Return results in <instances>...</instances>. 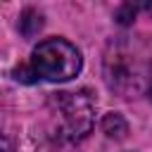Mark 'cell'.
Here are the masks:
<instances>
[{"label":"cell","mask_w":152,"mask_h":152,"mask_svg":"<svg viewBox=\"0 0 152 152\" xmlns=\"http://www.w3.org/2000/svg\"><path fill=\"white\" fill-rule=\"evenodd\" d=\"M147 95H150V102H152V74H150V86H147Z\"/></svg>","instance_id":"cell-6"},{"label":"cell","mask_w":152,"mask_h":152,"mask_svg":"<svg viewBox=\"0 0 152 152\" xmlns=\"http://www.w3.org/2000/svg\"><path fill=\"white\" fill-rule=\"evenodd\" d=\"M152 62H147L138 48L128 40H112L104 52V78L112 90L128 97L142 86H150Z\"/></svg>","instance_id":"cell-2"},{"label":"cell","mask_w":152,"mask_h":152,"mask_svg":"<svg viewBox=\"0 0 152 152\" xmlns=\"http://www.w3.org/2000/svg\"><path fill=\"white\" fill-rule=\"evenodd\" d=\"M81 66L83 57L78 48L66 38H45L31 52V74L43 81H71L81 71Z\"/></svg>","instance_id":"cell-3"},{"label":"cell","mask_w":152,"mask_h":152,"mask_svg":"<svg viewBox=\"0 0 152 152\" xmlns=\"http://www.w3.org/2000/svg\"><path fill=\"white\" fill-rule=\"evenodd\" d=\"M45 114L50 142L57 147H71L93 131L95 102L86 90H62L48 97Z\"/></svg>","instance_id":"cell-1"},{"label":"cell","mask_w":152,"mask_h":152,"mask_svg":"<svg viewBox=\"0 0 152 152\" xmlns=\"http://www.w3.org/2000/svg\"><path fill=\"white\" fill-rule=\"evenodd\" d=\"M19 33L24 36V38H33L40 28H43V14L38 12V10H33V7H28V10H24L21 14H19Z\"/></svg>","instance_id":"cell-4"},{"label":"cell","mask_w":152,"mask_h":152,"mask_svg":"<svg viewBox=\"0 0 152 152\" xmlns=\"http://www.w3.org/2000/svg\"><path fill=\"white\" fill-rule=\"evenodd\" d=\"M126 131H128V126L121 119V114H107L102 119V133H107L109 138H124Z\"/></svg>","instance_id":"cell-5"}]
</instances>
